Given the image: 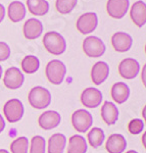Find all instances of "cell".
<instances>
[{
  "mask_svg": "<svg viewBox=\"0 0 146 153\" xmlns=\"http://www.w3.org/2000/svg\"><path fill=\"white\" fill-rule=\"evenodd\" d=\"M43 45L52 55H61L66 50V42L63 35L55 31H50L43 37Z\"/></svg>",
  "mask_w": 146,
  "mask_h": 153,
  "instance_id": "cell-1",
  "label": "cell"
},
{
  "mask_svg": "<svg viewBox=\"0 0 146 153\" xmlns=\"http://www.w3.org/2000/svg\"><path fill=\"white\" fill-rule=\"evenodd\" d=\"M51 93L46 88L36 86L32 88L28 95L29 104L35 109H45L51 103Z\"/></svg>",
  "mask_w": 146,
  "mask_h": 153,
  "instance_id": "cell-2",
  "label": "cell"
},
{
  "mask_svg": "<svg viewBox=\"0 0 146 153\" xmlns=\"http://www.w3.org/2000/svg\"><path fill=\"white\" fill-rule=\"evenodd\" d=\"M45 75L49 83H51L52 85H60L66 78V68L63 61L53 59L47 63Z\"/></svg>",
  "mask_w": 146,
  "mask_h": 153,
  "instance_id": "cell-3",
  "label": "cell"
},
{
  "mask_svg": "<svg viewBox=\"0 0 146 153\" xmlns=\"http://www.w3.org/2000/svg\"><path fill=\"white\" fill-rule=\"evenodd\" d=\"M106 46L104 42L96 36H88L83 41V51L88 57L98 58L105 53Z\"/></svg>",
  "mask_w": 146,
  "mask_h": 153,
  "instance_id": "cell-4",
  "label": "cell"
},
{
  "mask_svg": "<svg viewBox=\"0 0 146 153\" xmlns=\"http://www.w3.org/2000/svg\"><path fill=\"white\" fill-rule=\"evenodd\" d=\"M24 104L21 100L16 99V98H12V99L6 101V103L3 106L4 117L7 120V122L11 123V124L19 122L24 117Z\"/></svg>",
  "mask_w": 146,
  "mask_h": 153,
  "instance_id": "cell-5",
  "label": "cell"
},
{
  "mask_svg": "<svg viewBox=\"0 0 146 153\" xmlns=\"http://www.w3.org/2000/svg\"><path fill=\"white\" fill-rule=\"evenodd\" d=\"M72 125L78 133H86L93 125L92 114L86 109L76 110L72 114Z\"/></svg>",
  "mask_w": 146,
  "mask_h": 153,
  "instance_id": "cell-6",
  "label": "cell"
},
{
  "mask_svg": "<svg viewBox=\"0 0 146 153\" xmlns=\"http://www.w3.org/2000/svg\"><path fill=\"white\" fill-rule=\"evenodd\" d=\"M98 26V16L95 12H85L77 19V30L83 35L93 33Z\"/></svg>",
  "mask_w": 146,
  "mask_h": 153,
  "instance_id": "cell-7",
  "label": "cell"
},
{
  "mask_svg": "<svg viewBox=\"0 0 146 153\" xmlns=\"http://www.w3.org/2000/svg\"><path fill=\"white\" fill-rule=\"evenodd\" d=\"M24 82V74L22 73L19 68H16V66H11V68H7L5 73H4L3 84L7 89H10V90L19 89L23 86Z\"/></svg>",
  "mask_w": 146,
  "mask_h": 153,
  "instance_id": "cell-8",
  "label": "cell"
},
{
  "mask_svg": "<svg viewBox=\"0 0 146 153\" xmlns=\"http://www.w3.org/2000/svg\"><path fill=\"white\" fill-rule=\"evenodd\" d=\"M102 93L97 88L89 87L85 89L81 94V103L89 109L97 108L102 102Z\"/></svg>",
  "mask_w": 146,
  "mask_h": 153,
  "instance_id": "cell-9",
  "label": "cell"
},
{
  "mask_svg": "<svg viewBox=\"0 0 146 153\" xmlns=\"http://www.w3.org/2000/svg\"><path fill=\"white\" fill-rule=\"evenodd\" d=\"M140 71V65L134 58H125L118 65V74L123 79L133 80L135 79Z\"/></svg>",
  "mask_w": 146,
  "mask_h": 153,
  "instance_id": "cell-10",
  "label": "cell"
},
{
  "mask_svg": "<svg viewBox=\"0 0 146 153\" xmlns=\"http://www.w3.org/2000/svg\"><path fill=\"white\" fill-rule=\"evenodd\" d=\"M129 6V0H108L106 3V11L110 18L121 19L127 14Z\"/></svg>",
  "mask_w": 146,
  "mask_h": 153,
  "instance_id": "cell-11",
  "label": "cell"
},
{
  "mask_svg": "<svg viewBox=\"0 0 146 153\" xmlns=\"http://www.w3.org/2000/svg\"><path fill=\"white\" fill-rule=\"evenodd\" d=\"M61 115L55 110H46L38 118V124L41 129L50 131L60 125Z\"/></svg>",
  "mask_w": 146,
  "mask_h": 153,
  "instance_id": "cell-12",
  "label": "cell"
},
{
  "mask_svg": "<svg viewBox=\"0 0 146 153\" xmlns=\"http://www.w3.org/2000/svg\"><path fill=\"white\" fill-rule=\"evenodd\" d=\"M133 44L132 37L126 32H117L111 36V45L117 52H127Z\"/></svg>",
  "mask_w": 146,
  "mask_h": 153,
  "instance_id": "cell-13",
  "label": "cell"
},
{
  "mask_svg": "<svg viewBox=\"0 0 146 153\" xmlns=\"http://www.w3.org/2000/svg\"><path fill=\"white\" fill-rule=\"evenodd\" d=\"M23 33L26 39L28 40H35L43 33V24L38 19L32 18L26 21L23 27Z\"/></svg>",
  "mask_w": 146,
  "mask_h": 153,
  "instance_id": "cell-14",
  "label": "cell"
},
{
  "mask_svg": "<svg viewBox=\"0 0 146 153\" xmlns=\"http://www.w3.org/2000/svg\"><path fill=\"white\" fill-rule=\"evenodd\" d=\"M130 18L138 28H142L146 24V4L139 0L133 3L130 9Z\"/></svg>",
  "mask_w": 146,
  "mask_h": 153,
  "instance_id": "cell-15",
  "label": "cell"
},
{
  "mask_svg": "<svg viewBox=\"0 0 146 153\" xmlns=\"http://www.w3.org/2000/svg\"><path fill=\"white\" fill-rule=\"evenodd\" d=\"M110 76V65L104 61H97L91 68V80L94 85L104 83Z\"/></svg>",
  "mask_w": 146,
  "mask_h": 153,
  "instance_id": "cell-16",
  "label": "cell"
},
{
  "mask_svg": "<svg viewBox=\"0 0 146 153\" xmlns=\"http://www.w3.org/2000/svg\"><path fill=\"white\" fill-rule=\"evenodd\" d=\"M100 114L102 120L108 126H112L118 122L120 111L117 105L111 101H105L101 106Z\"/></svg>",
  "mask_w": 146,
  "mask_h": 153,
  "instance_id": "cell-17",
  "label": "cell"
},
{
  "mask_svg": "<svg viewBox=\"0 0 146 153\" xmlns=\"http://www.w3.org/2000/svg\"><path fill=\"white\" fill-rule=\"evenodd\" d=\"M127 148V140L121 134H112L105 143V149L108 153H123Z\"/></svg>",
  "mask_w": 146,
  "mask_h": 153,
  "instance_id": "cell-18",
  "label": "cell"
},
{
  "mask_svg": "<svg viewBox=\"0 0 146 153\" xmlns=\"http://www.w3.org/2000/svg\"><path fill=\"white\" fill-rule=\"evenodd\" d=\"M110 95L112 100L118 104H123L129 99L130 96V88L126 83L118 82L113 84L110 90Z\"/></svg>",
  "mask_w": 146,
  "mask_h": 153,
  "instance_id": "cell-19",
  "label": "cell"
},
{
  "mask_svg": "<svg viewBox=\"0 0 146 153\" xmlns=\"http://www.w3.org/2000/svg\"><path fill=\"white\" fill-rule=\"evenodd\" d=\"M27 9L21 1H12L7 8V16L12 23H19L26 16Z\"/></svg>",
  "mask_w": 146,
  "mask_h": 153,
  "instance_id": "cell-20",
  "label": "cell"
},
{
  "mask_svg": "<svg viewBox=\"0 0 146 153\" xmlns=\"http://www.w3.org/2000/svg\"><path fill=\"white\" fill-rule=\"evenodd\" d=\"M66 145V138L61 133L53 134L48 140V153H63Z\"/></svg>",
  "mask_w": 146,
  "mask_h": 153,
  "instance_id": "cell-21",
  "label": "cell"
},
{
  "mask_svg": "<svg viewBox=\"0 0 146 153\" xmlns=\"http://www.w3.org/2000/svg\"><path fill=\"white\" fill-rule=\"evenodd\" d=\"M27 7L30 13L36 16H45L50 8L46 0H27Z\"/></svg>",
  "mask_w": 146,
  "mask_h": 153,
  "instance_id": "cell-22",
  "label": "cell"
},
{
  "mask_svg": "<svg viewBox=\"0 0 146 153\" xmlns=\"http://www.w3.org/2000/svg\"><path fill=\"white\" fill-rule=\"evenodd\" d=\"M88 144L85 138L81 135H74L69 139L68 153H86Z\"/></svg>",
  "mask_w": 146,
  "mask_h": 153,
  "instance_id": "cell-23",
  "label": "cell"
},
{
  "mask_svg": "<svg viewBox=\"0 0 146 153\" xmlns=\"http://www.w3.org/2000/svg\"><path fill=\"white\" fill-rule=\"evenodd\" d=\"M21 68L24 73L28 74V75L35 74L40 68V60L35 55H27L22 60Z\"/></svg>",
  "mask_w": 146,
  "mask_h": 153,
  "instance_id": "cell-24",
  "label": "cell"
},
{
  "mask_svg": "<svg viewBox=\"0 0 146 153\" xmlns=\"http://www.w3.org/2000/svg\"><path fill=\"white\" fill-rule=\"evenodd\" d=\"M88 143L93 148H98L103 144L105 139V134L100 128H92L87 134Z\"/></svg>",
  "mask_w": 146,
  "mask_h": 153,
  "instance_id": "cell-25",
  "label": "cell"
},
{
  "mask_svg": "<svg viewBox=\"0 0 146 153\" xmlns=\"http://www.w3.org/2000/svg\"><path fill=\"white\" fill-rule=\"evenodd\" d=\"M78 0H56L55 8L60 14H69L75 9Z\"/></svg>",
  "mask_w": 146,
  "mask_h": 153,
  "instance_id": "cell-26",
  "label": "cell"
},
{
  "mask_svg": "<svg viewBox=\"0 0 146 153\" xmlns=\"http://www.w3.org/2000/svg\"><path fill=\"white\" fill-rule=\"evenodd\" d=\"M29 140L27 137H19L11 142L10 151L11 153H28Z\"/></svg>",
  "mask_w": 146,
  "mask_h": 153,
  "instance_id": "cell-27",
  "label": "cell"
},
{
  "mask_svg": "<svg viewBox=\"0 0 146 153\" xmlns=\"http://www.w3.org/2000/svg\"><path fill=\"white\" fill-rule=\"evenodd\" d=\"M30 153H45L46 141L42 136H34L30 143Z\"/></svg>",
  "mask_w": 146,
  "mask_h": 153,
  "instance_id": "cell-28",
  "label": "cell"
},
{
  "mask_svg": "<svg viewBox=\"0 0 146 153\" xmlns=\"http://www.w3.org/2000/svg\"><path fill=\"white\" fill-rule=\"evenodd\" d=\"M145 129V123L140 118H133L128 124V131L132 135H138Z\"/></svg>",
  "mask_w": 146,
  "mask_h": 153,
  "instance_id": "cell-29",
  "label": "cell"
},
{
  "mask_svg": "<svg viewBox=\"0 0 146 153\" xmlns=\"http://www.w3.org/2000/svg\"><path fill=\"white\" fill-rule=\"evenodd\" d=\"M10 47L5 42L0 41V62L1 61H6L7 59L10 57Z\"/></svg>",
  "mask_w": 146,
  "mask_h": 153,
  "instance_id": "cell-30",
  "label": "cell"
},
{
  "mask_svg": "<svg viewBox=\"0 0 146 153\" xmlns=\"http://www.w3.org/2000/svg\"><path fill=\"white\" fill-rule=\"evenodd\" d=\"M4 18H5V7L3 6V4L0 3V24L3 22Z\"/></svg>",
  "mask_w": 146,
  "mask_h": 153,
  "instance_id": "cell-31",
  "label": "cell"
},
{
  "mask_svg": "<svg viewBox=\"0 0 146 153\" xmlns=\"http://www.w3.org/2000/svg\"><path fill=\"white\" fill-rule=\"evenodd\" d=\"M4 129H5V120H4L3 117L0 114V134L3 132Z\"/></svg>",
  "mask_w": 146,
  "mask_h": 153,
  "instance_id": "cell-32",
  "label": "cell"
},
{
  "mask_svg": "<svg viewBox=\"0 0 146 153\" xmlns=\"http://www.w3.org/2000/svg\"><path fill=\"white\" fill-rule=\"evenodd\" d=\"M145 71H146V65H143V68H142V74H141V79H142V83H143V85H144V86H146Z\"/></svg>",
  "mask_w": 146,
  "mask_h": 153,
  "instance_id": "cell-33",
  "label": "cell"
},
{
  "mask_svg": "<svg viewBox=\"0 0 146 153\" xmlns=\"http://www.w3.org/2000/svg\"><path fill=\"white\" fill-rule=\"evenodd\" d=\"M145 138H146V132L143 134L142 136V139H141V141H142V144H143V147L146 148V144H145Z\"/></svg>",
  "mask_w": 146,
  "mask_h": 153,
  "instance_id": "cell-34",
  "label": "cell"
},
{
  "mask_svg": "<svg viewBox=\"0 0 146 153\" xmlns=\"http://www.w3.org/2000/svg\"><path fill=\"white\" fill-rule=\"evenodd\" d=\"M2 75H3V68L0 65V80H1V78H2Z\"/></svg>",
  "mask_w": 146,
  "mask_h": 153,
  "instance_id": "cell-35",
  "label": "cell"
},
{
  "mask_svg": "<svg viewBox=\"0 0 146 153\" xmlns=\"http://www.w3.org/2000/svg\"><path fill=\"white\" fill-rule=\"evenodd\" d=\"M0 153H9V151H7L5 149H0Z\"/></svg>",
  "mask_w": 146,
  "mask_h": 153,
  "instance_id": "cell-36",
  "label": "cell"
},
{
  "mask_svg": "<svg viewBox=\"0 0 146 153\" xmlns=\"http://www.w3.org/2000/svg\"><path fill=\"white\" fill-rule=\"evenodd\" d=\"M126 153H138V152L135 151V150H129V151H127Z\"/></svg>",
  "mask_w": 146,
  "mask_h": 153,
  "instance_id": "cell-37",
  "label": "cell"
},
{
  "mask_svg": "<svg viewBox=\"0 0 146 153\" xmlns=\"http://www.w3.org/2000/svg\"><path fill=\"white\" fill-rule=\"evenodd\" d=\"M143 117L145 118V106L143 107Z\"/></svg>",
  "mask_w": 146,
  "mask_h": 153,
  "instance_id": "cell-38",
  "label": "cell"
}]
</instances>
